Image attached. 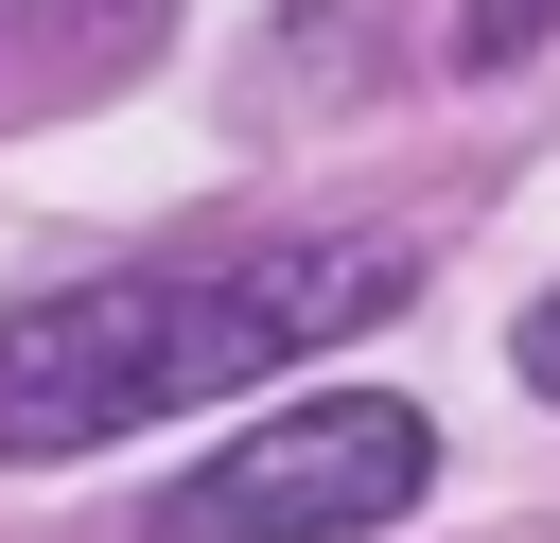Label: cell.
I'll return each instance as SVG.
<instances>
[{"instance_id": "cell-1", "label": "cell", "mask_w": 560, "mask_h": 543, "mask_svg": "<svg viewBox=\"0 0 560 543\" xmlns=\"http://www.w3.org/2000/svg\"><path fill=\"white\" fill-rule=\"evenodd\" d=\"M402 245H245V263H122L35 315H0V455H105L175 403H228L298 368L315 333L385 315Z\"/></svg>"}, {"instance_id": "cell-2", "label": "cell", "mask_w": 560, "mask_h": 543, "mask_svg": "<svg viewBox=\"0 0 560 543\" xmlns=\"http://www.w3.org/2000/svg\"><path fill=\"white\" fill-rule=\"evenodd\" d=\"M438 490V420L402 385H315L262 438H228L210 473L158 490V543H368Z\"/></svg>"}, {"instance_id": "cell-3", "label": "cell", "mask_w": 560, "mask_h": 543, "mask_svg": "<svg viewBox=\"0 0 560 543\" xmlns=\"http://www.w3.org/2000/svg\"><path fill=\"white\" fill-rule=\"evenodd\" d=\"M175 35V0H0V123H52L88 88H122Z\"/></svg>"}, {"instance_id": "cell-4", "label": "cell", "mask_w": 560, "mask_h": 543, "mask_svg": "<svg viewBox=\"0 0 560 543\" xmlns=\"http://www.w3.org/2000/svg\"><path fill=\"white\" fill-rule=\"evenodd\" d=\"M525 18H542V0H472V70H508V53H525Z\"/></svg>"}, {"instance_id": "cell-5", "label": "cell", "mask_w": 560, "mask_h": 543, "mask_svg": "<svg viewBox=\"0 0 560 543\" xmlns=\"http://www.w3.org/2000/svg\"><path fill=\"white\" fill-rule=\"evenodd\" d=\"M525 385H542V403H560V298H542V315H525Z\"/></svg>"}]
</instances>
